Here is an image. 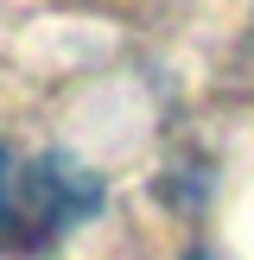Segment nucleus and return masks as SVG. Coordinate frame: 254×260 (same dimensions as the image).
I'll return each instance as SVG.
<instances>
[{
  "mask_svg": "<svg viewBox=\"0 0 254 260\" xmlns=\"http://www.w3.org/2000/svg\"><path fill=\"white\" fill-rule=\"evenodd\" d=\"M7 197H13V165H7V152H0V222H7Z\"/></svg>",
  "mask_w": 254,
  "mask_h": 260,
  "instance_id": "obj_1",
  "label": "nucleus"
}]
</instances>
